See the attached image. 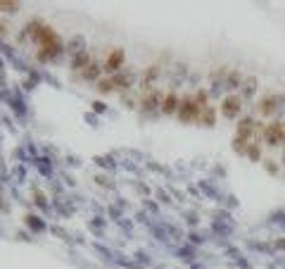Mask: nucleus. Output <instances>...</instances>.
<instances>
[{
    "label": "nucleus",
    "mask_w": 285,
    "mask_h": 269,
    "mask_svg": "<svg viewBox=\"0 0 285 269\" xmlns=\"http://www.w3.org/2000/svg\"><path fill=\"white\" fill-rule=\"evenodd\" d=\"M91 67V55L86 53V50H81L78 55H74V62H71V69H88Z\"/></svg>",
    "instance_id": "nucleus-1"
},
{
    "label": "nucleus",
    "mask_w": 285,
    "mask_h": 269,
    "mask_svg": "<svg viewBox=\"0 0 285 269\" xmlns=\"http://www.w3.org/2000/svg\"><path fill=\"white\" fill-rule=\"evenodd\" d=\"M157 105H159V93H150L142 98V112H152Z\"/></svg>",
    "instance_id": "nucleus-2"
},
{
    "label": "nucleus",
    "mask_w": 285,
    "mask_h": 269,
    "mask_svg": "<svg viewBox=\"0 0 285 269\" xmlns=\"http://www.w3.org/2000/svg\"><path fill=\"white\" fill-rule=\"evenodd\" d=\"M124 62V50H114V53L110 55V60H107V65H105V69H119Z\"/></svg>",
    "instance_id": "nucleus-3"
},
{
    "label": "nucleus",
    "mask_w": 285,
    "mask_h": 269,
    "mask_svg": "<svg viewBox=\"0 0 285 269\" xmlns=\"http://www.w3.org/2000/svg\"><path fill=\"white\" fill-rule=\"evenodd\" d=\"M97 74H100V65H97V62H91V67L84 72V79H95Z\"/></svg>",
    "instance_id": "nucleus-4"
},
{
    "label": "nucleus",
    "mask_w": 285,
    "mask_h": 269,
    "mask_svg": "<svg viewBox=\"0 0 285 269\" xmlns=\"http://www.w3.org/2000/svg\"><path fill=\"white\" fill-rule=\"evenodd\" d=\"M97 88L103 93H110V91H114V84H112V79H103L100 84H97Z\"/></svg>",
    "instance_id": "nucleus-5"
},
{
    "label": "nucleus",
    "mask_w": 285,
    "mask_h": 269,
    "mask_svg": "<svg viewBox=\"0 0 285 269\" xmlns=\"http://www.w3.org/2000/svg\"><path fill=\"white\" fill-rule=\"evenodd\" d=\"M0 10H3V12H17V10H19V3H0Z\"/></svg>",
    "instance_id": "nucleus-6"
},
{
    "label": "nucleus",
    "mask_w": 285,
    "mask_h": 269,
    "mask_svg": "<svg viewBox=\"0 0 285 269\" xmlns=\"http://www.w3.org/2000/svg\"><path fill=\"white\" fill-rule=\"evenodd\" d=\"M26 224H31L36 231H43V222H38V219H36V217H31V215L26 217Z\"/></svg>",
    "instance_id": "nucleus-7"
},
{
    "label": "nucleus",
    "mask_w": 285,
    "mask_h": 269,
    "mask_svg": "<svg viewBox=\"0 0 285 269\" xmlns=\"http://www.w3.org/2000/svg\"><path fill=\"white\" fill-rule=\"evenodd\" d=\"M174 103H176L174 95H171V98H167V103H164V112H171V110H174Z\"/></svg>",
    "instance_id": "nucleus-8"
},
{
    "label": "nucleus",
    "mask_w": 285,
    "mask_h": 269,
    "mask_svg": "<svg viewBox=\"0 0 285 269\" xmlns=\"http://www.w3.org/2000/svg\"><path fill=\"white\" fill-rule=\"evenodd\" d=\"M78 46H81V39H74L71 41V46H69V50H76Z\"/></svg>",
    "instance_id": "nucleus-9"
},
{
    "label": "nucleus",
    "mask_w": 285,
    "mask_h": 269,
    "mask_svg": "<svg viewBox=\"0 0 285 269\" xmlns=\"http://www.w3.org/2000/svg\"><path fill=\"white\" fill-rule=\"evenodd\" d=\"M95 112H105V105H103V103H95Z\"/></svg>",
    "instance_id": "nucleus-10"
}]
</instances>
